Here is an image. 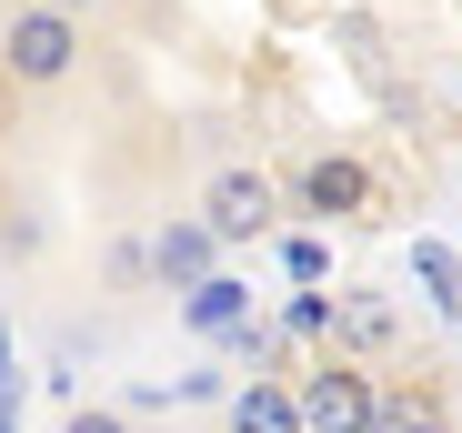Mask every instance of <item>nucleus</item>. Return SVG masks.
Segmentation results:
<instances>
[{"instance_id":"1a4fd4ad","label":"nucleus","mask_w":462,"mask_h":433,"mask_svg":"<svg viewBox=\"0 0 462 433\" xmlns=\"http://www.w3.org/2000/svg\"><path fill=\"white\" fill-rule=\"evenodd\" d=\"M181 323H191L201 343H231V333L252 323V293H242L231 272H211V282H191V293H181Z\"/></svg>"},{"instance_id":"4468645a","label":"nucleus","mask_w":462,"mask_h":433,"mask_svg":"<svg viewBox=\"0 0 462 433\" xmlns=\"http://www.w3.org/2000/svg\"><path fill=\"white\" fill-rule=\"evenodd\" d=\"M31 11H60V21H81V31H91V21L111 11V0H31Z\"/></svg>"},{"instance_id":"ddd939ff","label":"nucleus","mask_w":462,"mask_h":433,"mask_svg":"<svg viewBox=\"0 0 462 433\" xmlns=\"http://www.w3.org/2000/svg\"><path fill=\"white\" fill-rule=\"evenodd\" d=\"M60 433H131V413H111V403H81V413H70Z\"/></svg>"},{"instance_id":"f03ea898","label":"nucleus","mask_w":462,"mask_h":433,"mask_svg":"<svg viewBox=\"0 0 462 433\" xmlns=\"http://www.w3.org/2000/svg\"><path fill=\"white\" fill-rule=\"evenodd\" d=\"M282 212H301V222H382V172L362 152H301L282 172Z\"/></svg>"},{"instance_id":"2eb2a0df","label":"nucleus","mask_w":462,"mask_h":433,"mask_svg":"<svg viewBox=\"0 0 462 433\" xmlns=\"http://www.w3.org/2000/svg\"><path fill=\"white\" fill-rule=\"evenodd\" d=\"M0 383H21V373H11V333H0Z\"/></svg>"},{"instance_id":"dca6fc26","label":"nucleus","mask_w":462,"mask_h":433,"mask_svg":"<svg viewBox=\"0 0 462 433\" xmlns=\"http://www.w3.org/2000/svg\"><path fill=\"white\" fill-rule=\"evenodd\" d=\"M11 101H21V91H11V81H0V131H11Z\"/></svg>"},{"instance_id":"f8f14e48","label":"nucleus","mask_w":462,"mask_h":433,"mask_svg":"<svg viewBox=\"0 0 462 433\" xmlns=\"http://www.w3.org/2000/svg\"><path fill=\"white\" fill-rule=\"evenodd\" d=\"M282 262H291V282H301V293H312V282H322V262H332V252H322L312 232H291V242H282Z\"/></svg>"},{"instance_id":"0eeeda50","label":"nucleus","mask_w":462,"mask_h":433,"mask_svg":"<svg viewBox=\"0 0 462 433\" xmlns=\"http://www.w3.org/2000/svg\"><path fill=\"white\" fill-rule=\"evenodd\" d=\"M372 433H452V403H442V383H422V373H393V383H382V403H372Z\"/></svg>"},{"instance_id":"f257e3e1","label":"nucleus","mask_w":462,"mask_h":433,"mask_svg":"<svg viewBox=\"0 0 462 433\" xmlns=\"http://www.w3.org/2000/svg\"><path fill=\"white\" fill-rule=\"evenodd\" d=\"M81 61H91V31H81V21L31 11V0L0 11V81H11V91H70Z\"/></svg>"},{"instance_id":"9b49d317","label":"nucleus","mask_w":462,"mask_h":433,"mask_svg":"<svg viewBox=\"0 0 462 433\" xmlns=\"http://www.w3.org/2000/svg\"><path fill=\"white\" fill-rule=\"evenodd\" d=\"M412 272H422V303H432V313H462V262H452L442 242H422Z\"/></svg>"},{"instance_id":"9d476101","label":"nucleus","mask_w":462,"mask_h":433,"mask_svg":"<svg viewBox=\"0 0 462 433\" xmlns=\"http://www.w3.org/2000/svg\"><path fill=\"white\" fill-rule=\"evenodd\" d=\"M282 343L332 353V293H291V303H282Z\"/></svg>"},{"instance_id":"20e7f679","label":"nucleus","mask_w":462,"mask_h":433,"mask_svg":"<svg viewBox=\"0 0 462 433\" xmlns=\"http://www.w3.org/2000/svg\"><path fill=\"white\" fill-rule=\"evenodd\" d=\"M201 222H211V242H262L272 222H282V182L262 172V162H221L211 182H201Z\"/></svg>"},{"instance_id":"6e6552de","label":"nucleus","mask_w":462,"mask_h":433,"mask_svg":"<svg viewBox=\"0 0 462 433\" xmlns=\"http://www.w3.org/2000/svg\"><path fill=\"white\" fill-rule=\"evenodd\" d=\"M221 433H301V393L282 373H252L242 393H231V423Z\"/></svg>"},{"instance_id":"7ed1b4c3","label":"nucleus","mask_w":462,"mask_h":433,"mask_svg":"<svg viewBox=\"0 0 462 433\" xmlns=\"http://www.w3.org/2000/svg\"><path fill=\"white\" fill-rule=\"evenodd\" d=\"M291 393H301V433H372L382 373H372V363H342V353H312Z\"/></svg>"},{"instance_id":"39448f33","label":"nucleus","mask_w":462,"mask_h":433,"mask_svg":"<svg viewBox=\"0 0 462 433\" xmlns=\"http://www.w3.org/2000/svg\"><path fill=\"white\" fill-rule=\"evenodd\" d=\"M332 353L382 373V363L402 353V303H393V293H372V282H342V293H332Z\"/></svg>"},{"instance_id":"423d86ee","label":"nucleus","mask_w":462,"mask_h":433,"mask_svg":"<svg viewBox=\"0 0 462 433\" xmlns=\"http://www.w3.org/2000/svg\"><path fill=\"white\" fill-rule=\"evenodd\" d=\"M211 222L201 212H171L162 232H151V282H162V293H191V282H211Z\"/></svg>"}]
</instances>
